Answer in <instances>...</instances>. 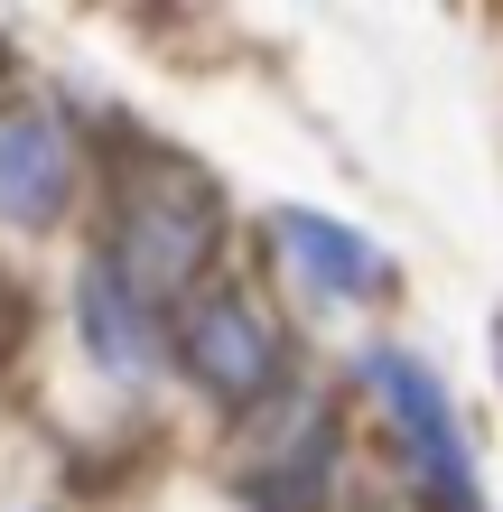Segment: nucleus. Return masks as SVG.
<instances>
[{"label":"nucleus","mask_w":503,"mask_h":512,"mask_svg":"<svg viewBox=\"0 0 503 512\" xmlns=\"http://www.w3.org/2000/svg\"><path fill=\"white\" fill-rule=\"evenodd\" d=\"M112 224H122L112 270H122L131 289H187L196 261L215 252V196H205V177L177 168V159L140 168L131 187L112 196Z\"/></svg>","instance_id":"f257e3e1"},{"label":"nucleus","mask_w":503,"mask_h":512,"mask_svg":"<svg viewBox=\"0 0 503 512\" xmlns=\"http://www.w3.org/2000/svg\"><path fill=\"white\" fill-rule=\"evenodd\" d=\"M280 243H289V261L308 270L317 289H382L392 280V261H382V243H364L354 224H327V215H308V205H289L280 215Z\"/></svg>","instance_id":"423d86ee"},{"label":"nucleus","mask_w":503,"mask_h":512,"mask_svg":"<svg viewBox=\"0 0 503 512\" xmlns=\"http://www.w3.org/2000/svg\"><path fill=\"white\" fill-rule=\"evenodd\" d=\"M177 364L215 391L224 410H243L261 391H280V326L261 317L243 289H205V298H187V317H177Z\"/></svg>","instance_id":"7ed1b4c3"},{"label":"nucleus","mask_w":503,"mask_h":512,"mask_svg":"<svg viewBox=\"0 0 503 512\" xmlns=\"http://www.w3.org/2000/svg\"><path fill=\"white\" fill-rule=\"evenodd\" d=\"M75 317H84V345H94V364L103 373H122V382H140L159 364V326H150V298H140L112 261H94L84 270V298H75Z\"/></svg>","instance_id":"39448f33"},{"label":"nucleus","mask_w":503,"mask_h":512,"mask_svg":"<svg viewBox=\"0 0 503 512\" xmlns=\"http://www.w3.org/2000/svg\"><path fill=\"white\" fill-rule=\"evenodd\" d=\"M75 187V140L47 103H10L0 112V224L10 233H38L56 224V205Z\"/></svg>","instance_id":"20e7f679"},{"label":"nucleus","mask_w":503,"mask_h":512,"mask_svg":"<svg viewBox=\"0 0 503 512\" xmlns=\"http://www.w3.org/2000/svg\"><path fill=\"white\" fill-rule=\"evenodd\" d=\"M364 382H373V401L392 410V429L410 438L420 485L448 503V512H485V503H476V457H466V429H457L438 373L420 364V354H392V345H382V354H364Z\"/></svg>","instance_id":"f03ea898"}]
</instances>
